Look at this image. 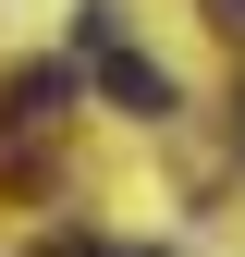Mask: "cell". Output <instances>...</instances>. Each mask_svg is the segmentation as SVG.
<instances>
[{"mask_svg": "<svg viewBox=\"0 0 245 257\" xmlns=\"http://www.w3.org/2000/svg\"><path fill=\"white\" fill-rule=\"evenodd\" d=\"M98 86H110V98L135 110V122H160V110H172V74H160L147 49H98Z\"/></svg>", "mask_w": 245, "mask_h": 257, "instance_id": "cell-1", "label": "cell"}, {"mask_svg": "<svg viewBox=\"0 0 245 257\" xmlns=\"http://www.w3.org/2000/svg\"><path fill=\"white\" fill-rule=\"evenodd\" d=\"M61 98H74V61H25V74L0 86V110H13V122H49Z\"/></svg>", "mask_w": 245, "mask_h": 257, "instance_id": "cell-2", "label": "cell"}, {"mask_svg": "<svg viewBox=\"0 0 245 257\" xmlns=\"http://www.w3.org/2000/svg\"><path fill=\"white\" fill-rule=\"evenodd\" d=\"M208 25H233V37H245V0H208Z\"/></svg>", "mask_w": 245, "mask_h": 257, "instance_id": "cell-3", "label": "cell"}]
</instances>
